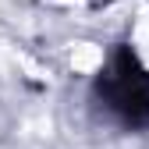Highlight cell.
Wrapping results in <instances>:
<instances>
[{
	"mask_svg": "<svg viewBox=\"0 0 149 149\" xmlns=\"http://www.w3.org/2000/svg\"><path fill=\"white\" fill-rule=\"evenodd\" d=\"M96 103L124 128H149V71L128 46H121L100 71Z\"/></svg>",
	"mask_w": 149,
	"mask_h": 149,
	"instance_id": "6da1fadb",
	"label": "cell"
}]
</instances>
